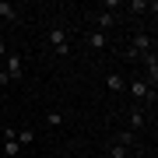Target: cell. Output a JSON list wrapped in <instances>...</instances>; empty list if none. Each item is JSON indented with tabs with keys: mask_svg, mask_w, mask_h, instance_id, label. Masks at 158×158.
I'll return each mask as SVG.
<instances>
[{
	"mask_svg": "<svg viewBox=\"0 0 158 158\" xmlns=\"http://www.w3.org/2000/svg\"><path fill=\"white\" fill-rule=\"evenodd\" d=\"M130 91H134L137 98H148V91H151V88H148V81H134V85H130Z\"/></svg>",
	"mask_w": 158,
	"mask_h": 158,
	"instance_id": "obj_4",
	"label": "cell"
},
{
	"mask_svg": "<svg viewBox=\"0 0 158 158\" xmlns=\"http://www.w3.org/2000/svg\"><path fill=\"white\" fill-rule=\"evenodd\" d=\"M106 85L113 88V91H123V77H119V74H109V77H106Z\"/></svg>",
	"mask_w": 158,
	"mask_h": 158,
	"instance_id": "obj_5",
	"label": "cell"
},
{
	"mask_svg": "<svg viewBox=\"0 0 158 158\" xmlns=\"http://www.w3.org/2000/svg\"><path fill=\"white\" fill-rule=\"evenodd\" d=\"M113 158H127V148H123V144H116V148H113Z\"/></svg>",
	"mask_w": 158,
	"mask_h": 158,
	"instance_id": "obj_10",
	"label": "cell"
},
{
	"mask_svg": "<svg viewBox=\"0 0 158 158\" xmlns=\"http://www.w3.org/2000/svg\"><path fill=\"white\" fill-rule=\"evenodd\" d=\"M4 137H7V144H4V151H7V155H11V158H14L18 151H21V144H18V137H14V130H7V134H4Z\"/></svg>",
	"mask_w": 158,
	"mask_h": 158,
	"instance_id": "obj_2",
	"label": "cell"
},
{
	"mask_svg": "<svg viewBox=\"0 0 158 158\" xmlns=\"http://www.w3.org/2000/svg\"><path fill=\"white\" fill-rule=\"evenodd\" d=\"M14 137H18V144H32V137H35V134H32V130H18Z\"/></svg>",
	"mask_w": 158,
	"mask_h": 158,
	"instance_id": "obj_8",
	"label": "cell"
},
{
	"mask_svg": "<svg viewBox=\"0 0 158 158\" xmlns=\"http://www.w3.org/2000/svg\"><path fill=\"white\" fill-rule=\"evenodd\" d=\"M4 53H7V46H4V42H0V56H4Z\"/></svg>",
	"mask_w": 158,
	"mask_h": 158,
	"instance_id": "obj_11",
	"label": "cell"
},
{
	"mask_svg": "<svg viewBox=\"0 0 158 158\" xmlns=\"http://www.w3.org/2000/svg\"><path fill=\"white\" fill-rule=\"evenodd\" d=\"M49 42H53V49L67 46V35H63V28H53V32H49Z\"/></svg>",
	"mask_w": 158,
	"mask_h": 158,
	"instance_id": "obj_3",
	"label": "cell"
},
{
	"mask_svg": "<svg viewBox=\"0 0 158 158\" xmlns=\"http://www.w3.org/2000/svg\"><path fill=\"white\" fill-rule=\"evenodd\" d=\"M0 18H11V21H14V18H18V11H14L11 4H0Z\"/></svg>",
	"mask_w": 158,
	"mask_h": 158,
	"instance_id": "obj_9",
	"label": "cell"
},
{
	"mask_svg": "<svg viewBox=\"0 0 158 158\" xmlns=\"http://www.w3.org/2000/svg\"><path fill=\"white\" fill-rule=\"evenodd\" d=\"M91 49H102V46H106V35H102V32H91Z\"/></svg>",
	"mask_w": 158,
	"mask_h": 158,
	"instance_id": "obj_7",
	"label": "cell"
},
{
	"mask_svg": "<svg viewBox=\"0 0 158 158\" xmlns=\"http://www.w3.org/2000/svg\"><path fill=\"white\" fill-rule=\"evenodd\" d=\"M141 127H144V116H141V113H130V134L141 130Z\"/></svg>",
	"mask_w": 158,
	"mask_h": 158,
	"instance_id": "obj_6",
	"label": "cell"
},
{
	"mask_svg": "<svg viewBox=\"0 0 158 158\" xmlns=\"http://www.w3.org/2000/svg\"><path fill=\"white\" fill-rule=\"evenodd\" d=\"M4 74H7V81H18L25 74V67H21V56H18V53H11V56H7V63H4Z\"/></svg>",
	"mask_w": 158,
	"mask_h": 158,
	"instance_id": "obj_1",
	"label": "cell"
}]
</instances>
